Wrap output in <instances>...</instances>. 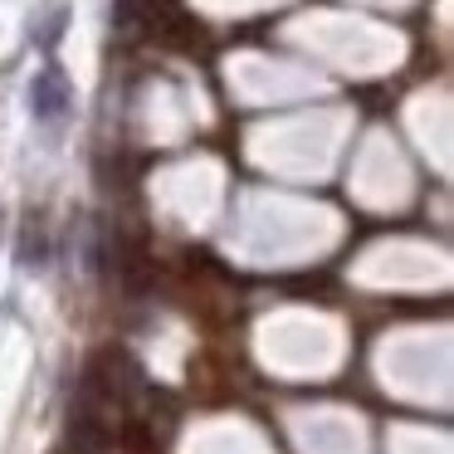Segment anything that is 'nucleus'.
Returning a JSON list of instances; mask_svg holds the SVG:
<instances>
[{
	"label": "nucleus",
	"mask_w": 454,
	"mask_h": 454,
	"mask_svg": "<svg viewBox=\"0 0 454 454\" xmlns=\"http://www.w3.org/2000/svg\"><path fill=\"white\" fill-rule=\"evenodd\" d=\"M64 108H69V83H64L59 69H44L35 79V113L44 122H54V118H64Z\"/></svg>",
	"instance_id": "obj_1"
}]
</instances>
